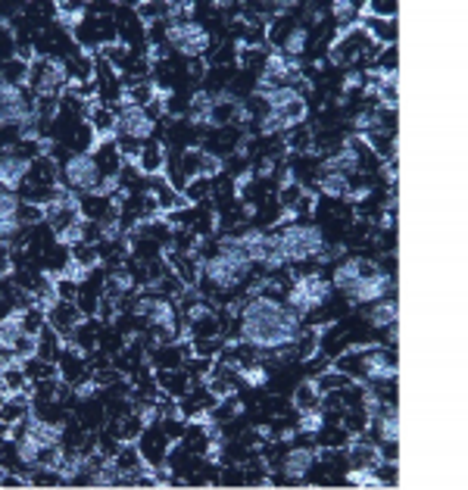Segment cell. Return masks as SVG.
Listing matches in <instances>:
<instances>
[{"instance_id": "obj_10", "label": "cell", "mask_w": 468, "mask_h": 490, "mask_svg": "<svg viewBox=\"0 0 468 490\" xmlns=\"http://www.w3.org/2000/svg\"><path fill=\"white\" fill-rule=\"evenodd\" d=\"M116 110V132L128 141H151L156 132V119L147 113V106L119 104Z\"/></svg>"}, {"instance_id": "obj_33", "label": "cell", "mask_w": 468, "mask_h": 490, "mask_svg": "<svg viewBox=\"0 0 468 490\" xmlns=\"http://www.w3.org/2000/svg\"><path fill=\"white\" fill-rule=\"evenodd\" d=\"M0 487H32V485H29V475L0 472Z\"/></svg>"}, {"instance_id": "obj_25", "label": "cell", "mask_w": 468, "mask_h": 490, "mask_svg": "<svg viewBox=\"0 0 468 490\" xmlns=\"http://www.w3.org/2000/svg\"><path fill=\"white\" fill-rule=\"evenodd\" d=\"M181 194H185V200L197 207V203H203L209 194H213V179H203V175H197V179H188L185 188H181Z\"/></svg>"}, {"instance_id": "obj_15", "label": "cell", "mask_w": 468, "mask_h": 490, "mask_svg": "<svg viewBox=\"0 0 468 490\" xmlns=\"http://www.w3.org/2000/svg\"><path fill=\"white\" fill-rule=\"evenodd\" d=\"M0 393H35V384L25 375V363L16 356H6L0 363Z\"/></svg>"}, {"instance_id": "obj_21", "label": "cell", "mask_w": 468, "mask_h": 490, "mask_svg": "<svg viewBox=\"0 0 468 490\" xmlns=\"http://www.w3.org/2000/svg\"><path fill=\"white\" fill-rule=\"evenodd\" d=\"M23 310H13L10 316L0 319V353H6L10 356L13 347L19 344V337H23Z\"/></svg>"}, {"instance_id": "obj_22", "label": "cell", "mask_w": 468, "mask_h": 490, "mask_svg": "<svg viewBox=\"0 0 468 490\" xmlns=\"http://www.w3.org/2000/svg\"><path fill=\"white\" fill-rule=\"evenodd\" d=\"M365 322H369L372 328H390V325L397 322V303H393V297H381V300L369 303Z\"/></svg>"}, {"instance_id": "obj_24", "label": "cell", "mask_w": 468, "mask_h": 490, "mask_svg": "<svg viewBox=\"0 0 468 490\" xmlns=\"http://www.w3.org/2000/svg\"><path fill=\"white\" fill-rule=\"evenodd\" d=\"M294 406L300 412H316V410H322V391H318L312 381H303L300 387H297V393H294Z\"/></svg>"}, {"instance_id": "obj_27", "label": "cell", "mask_w": 468, "mask_h": 490, "mask_svg": "<svg viewBox=\"0 0 468 490\" xmlns=\"http://www.w3.org/2000/svg\"><path fill=\"white\" fill-rule=\"evenodd\" d=\"M284 147H288L290 153H309L312 151V132L307 125H294L288 132V144Z\"/></svg>"}, {"instance_id": "obj_16", "label": "cell", "mask_w": 468, "mask_h": 490, "mask_svg": "<svg viewBox=\"0 0 468 490\" xmlns=\"http://www.w3.org/2000/svg\"><path fill=\"white\" fill-rule=\"evenodd\" d=\"M87 125H91L94 138H97V147L100 144H110L113 138H116V110L113 106H104L94 100L91 110H87Z\"/></svg>"}, {"instance_id": "obj_31", "label": "cell", "mask_w": 468, "mask_h": 490, "mask_svg": "<svg viewBox=\"0 0 468 490\" xmlns=\"http://www.w3.org/2000/svg\"><path fill=\"white\" fill-rule=\"evenodd\" d=\"M219 172H222V156L203 151V156H200V175H203V179H216Z\"/></svg>"}, {"instance_id": "obj_23", "label": "cell", "mask_w": 468, "mask_h": 490, "mask_svg": "<svg viewBox=\"0 0 468 490\" xmlns=\"http://www.w3.org/2000/svg\"><path fill=\"white\" fill-rule=\"evenodd\" d=\"M318 190H322L325 197H335V200H341V197H347L353 185H350V175H337V172H322L318 175Z\"/></svg>"}, {"instance_id": "obj_34", "label": "cell", "mask_w": 468, "mask_h": 490, "mask_svg": "<svg viewBox=\"0 0 468 490\" xmlns=\"http://www.w3.org/2000/svg\"><path fill=\"white\" fill-rule=\"evenodd\" d=\"M13 272V250L6 244H0V278H6Z\"/></svg>"}, {"instance_id": "obj_11", "label": "cell", "mask_w": 468, "mask_h": 490, "mask_svg": "<svg viewBox=\"0 0 468 490\" xmlns=\"http://www.w3.org/2000/svg\"><path fill=\"white\" fill-rule=\"evenodd\" d=\"M81 322H85V312L78 310L76 300H57L50 310H47V325H50L66 344H72V337H76Z\"/></svg>"}, {"instance_id": "obj_3", "label": "cell", "mask_w": 468, "mask_h": 490, "mask_svg": "<svg viewBox=\"0 0 468 490\" xmlns=\"http://www.w3.org/2000/svg\"><path fill=\"white\" fill-rule=\"evenodd\" d=\"M278 247H281L284 263H303V260H316L325 250V235L318 226L309 222H294V226L278 231Z\"/></svg>"}, {"instance_id": "obj_8", "label": "cell", "mask_w": 468, "mask_h": 490, "mask_svg": "<svg viewBox=\"0 0 468 490\" xmlns=\"http://www.w3.org/2000/svg\"><path fill=\"white\" fill-rule=\"evenodd\" d=\"M353 363H356V375L362 381H369L372 387L378 384H390L393 375H397V363L388 350H359L353 353Z\"/></svg>"}, {"instance_id": "obj_4", "label": "cell", "mask_w": 468, "mask_h": 490, "mask_svg": "<svg viewBox=\"0 0 468 490\" xmlns=\"http://www.w3.org/2000/svg\"><path fill=\"white\" fill-rule=\"evenodd\" d=\"M60 179H63L66 190H78V194H97L104 188L106 175L100 172V162L94 153H72L69 160L60 169Z\"/></svg>"}, {"instance_id": "obj_9", "label": "cell", "mask_w": 468, "mask_h": 490, "mask_svg": "<svg viewBox=\"0 0 468 490\" xmlns=\"http://www.w3.org/2000/svg\"><path fill=\"white\" fill-rule=\"evenodd\" d=\"M390 291H393V275L378 265L375 272L356 278V282H353L344 294H347V300L353 306H369V303L381 300V297H390Z\"/></svg>"}, {"instance_id": "obj_28", "label": "cell", "mask_w": 468, "mask_h": 490, "mask_svg": "<svg viewBox=\"0 0 468 490\" xmlns=\"http://www.w3.org/2000/svg\"><path fill=\"white\" fill-rule=\"evenodd\" d=\"M312 384L322 391V397L325 393H335V391H341V387H347V384H353V378L347 375V372H325V375H318Z\"/></svg>"}, {"instance_id": "obj_18", "label": "cell", "mask_w": 468, "mask_h": 490, "mask_svg": "<svg viewBox=\"0 0 468 490\" xmlns=\"http://www.w3.org/2000/svg\"><path fill=\"white\" fill-rule=\"evenodd\" d=\"M378 269V263H372V260H359V256H350V260H341L335 265V278H331V288H337V291H347L356 278H362V275H369V272H375Z\"/></svg>"}, {"instance_id": "obj_20", "label": "cell", "mask_w": 468, "mask_h": 490, "mask_svg": "<svg viewBox=\"0 0 468 490\" xmlns=\"http://www.w3.org/2000/svg\"><path fill=\"white\" fill-rule=\"evenodd\" d=\"M359 29L365 32L375 44L393 47L397 44V19H375V16H359Z\"/></svg>"}, {"instance_id": "obj_6", "label": "cell", "mask_w": 468, "mask_h": 490, "mask_svg": "<svg viewBox=\"0 0 468 490\" xmlns=\"http://www.w3.org/2000/svg\"><path fill=\"white\" fill-rule=\"evenodd\" d=\"M69 88V66L53 57H38L29 63V91L35 97H60Z\"/></svg>"}, {"instance_id": "obj_13", "label": "cell", "mask_w": 468, "mask_h": 490, "mask_svg": "<svg viewBox=\"0 0 468 490\" xmlns=\"http://www.w3.org/2000/svg\"><path fill=\"white\" fill-rule=\"evenodd\" d=\"M128 166H134L141 175H147V179H160V175L166 172V166H169L166 147H162L160 141H144Z\"/></svg>"}, {"instance_id": "obj_26", "label": "cell", "mask_w": 468, "mask_h": 490, "mask_svg": "<svg viewBox=\"0 0 468 490\" xmlns=\"http://www.w3.org/2000/svg\"><path fill=\"white\" fill-rule=\"evenodd\" d=\"M213 104H216V97L213 94H194V100H191V110H188V119L191 122H209V116H213Z\"/></svg>"}, {"instance_id": "obj_14", "label": "cell", "mask_w": 468, "mask_h": 490, "mask_svg": "<svg viewBox=\"0 0 468 490\" xmlns=\"http://www.w3.org/2000/svg\"><path fill=\"white\" fill-rule=\"evenodd\" d=\"M19 209H23V200L16 190H0V244H10L23 231Z\"/></svg>"}, {"instance_id": "obj_5", "label": "cell", "mask_w": 468, "mask_h": 490, "mask_svg": "<svg viewBox=\"0 0 468 490\" xmlns=\"http://www.w3.org/2000/svg\"><path fill=\"white\" fill-rule=\"evenodd\" d=\"M331 284L325 282V278L318 275H303V278H294V282L288 284V291H284V297H288V306L297 312V316H309V312L322 310L325 303L331 300Z\"/></svg>"}, {"instance_id": "obj_32", "label": "cell", "mask_w": 468, "mask_h": 490, "mask_svg": "<svg viewBox=\"0 0 468 490\" xmlns=\"http://www.w3.org/2000/svg\"><path fill=\"white\" fill-rule=\"evenodd\" d=\"M300 415H303V419H300V431H309V434L322 431V425H325L322 410H316V412H300Z\"/></svg>"}, {"instance_id": "obj_17", "label": "cell", "mask_w": 468, "mask_h": 490, "mask_svg": "<svg viewBox=\"0 0 468 490\" xmlns=\"http://www.w3.org/2000/svg\"><path fill=\"white\" fill-rule=\"evenodd\" d=\"M359 147H362V138L350 141V144H344L337 153L325 156L322 172H337V175H353V172H359V166H362V160H359Z\"/></svg>"}, {"instance_id": "obj_7", "label": "cell", "mask_w": 468, "mask_h": 490, "mask_svg": "<svg viewBox=\"0 0 468 490\" xmlns=\"http://www.w3.org/2000/svg\"><path fill=\"white\" fill-rule=\"evenodd\" d=\"M166 41L188 60H200L209 51V32L200 23H191V19L166 23Z\"/></svg>"}, {"instance_id": "obj_1", "label": "cell", "mask_w": 468, "mask_h": 490, "mask_svg": "<svg viewBox=\"0 0 468 490\" xmlns=\"http://www.w3.org/2000/svg\"><path fill=\"white\" fill-rule=\"evenodd\" d=\"M241 340L256 353H290L303 331V322L288 303L253 294L241 306Z\"/></svg>"}, {"instance_id": "obj_12", "label": "cell", "mask_w": 468, "mask_h": 490, "mask_svg": "<svg viewBox=\"0 0 468 490\" xmlns=\"http://www.w3.org/2000/svg\"><path fill=\"white\" fill-rule=\"evenodd\" d=\"M316 459H318V453L309 450V447H294V450H288L281 459L284 481H288V485H300V481H307L312 466H316Z\"/></svg>"}, {"instance_id": "obj_29", "label": "cell", "mask_w": 468, "mask_h": 490, "mask_svg": "<svg viewBox=\"0 0 468 490\" xmlns=\"http://www.w3.org/2000/svg\"><path fill=\"white\" fill-rule=\"evenodd\" d=\"M281 57H300L303 51H307V29H290V35L281 41Z\"/></svg>"}, {"instance_id": "obj_30", "label": "cell", "mask_w": 468, "mask_h": 490, "mask_svg": "<svg viewBox=\"0 0 468 490\" xmlns=\"http://www.w3.org/2000/svg\"><path fill=\"white\" fill-rule=\"evenodd\" d=\"M81 16H85V6L81 4H60L57 6V19L66 25V29H78Z\"/></svg>"}, {"instance_id": "obj_19", "label": "cell", "mask_w": 468, "mask_h": 490, "mask_svg": "<svg viewBox=\"0 0 468 490\" xmlns=\"http://www.w3.org/2000/svg\"><path fill=\"white\" fill-rule=\"evenodd\" d=\"M25 179H29V160H25V156L19 153L0 156V188L16 190Z\"/></svg>"}, {"instance_id": "obj_2", "label": "cell", "mask_w": 468, "mask_h": 490, "mask_svg": "<svg viewBox=\"0 0 468 490\" xmlns=\"http://www.w3.org/2000/svg\"><path fill=\"white\" fill-rule=\"evenodd\" d=\"M250 265H253V263H250L247 256L237 250L234 237H225V241H222V247H219V254L209 256V260L203 263V275H206V282L216 284V288L232 291L250 275Z\"/></svg>"}]
</instances>
